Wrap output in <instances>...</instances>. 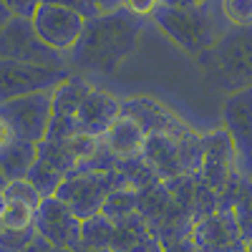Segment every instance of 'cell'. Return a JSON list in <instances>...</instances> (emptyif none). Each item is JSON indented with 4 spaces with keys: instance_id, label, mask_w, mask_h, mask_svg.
Returning a JSON list of instances; mask_svg holds the SVG:
<instances>
[{
    "instance_id": "6da1fadb",
    "label": "cell",
    "mask_w": 252,
    "mask_h": 252,
    "mask_svg": "<svg viewBox=\"0 0 252 252\" xmlns=\"http://www.w3.org/2000/svg\"><path fill=\"white\" fill-rule=\"evenodd\" d=\"M144 31V18L131 10L98 13L86 20L78 43L68 53V68L78 76H111Z\"/></svg>"
},
{
    "instance_id": "7a4b0ae2",
    "label": "cell",
    "mask_w": 252,
    "mask_h": 252,
    "mask_svg": "<svg viewBox=\"0 0 252 252\" xmlns=\"http://www.w3.org/2000/svg\"><path fill=\"white\" fill-rule=\"evenodd\" d=\"M152 20L161 33H166L174 40V46L197 56L215 48L217 40L232 28L222 15L220 0H207L204 5H194V8L159 5L152 13Z\"/></svg>"
},
{
    "instance_id": "3957f363",
    "label": "cell",
    "mask_w": 252,
    "mask_h": 252,
    "mask_svg": "<svg viewBox=\"0 0 252 252\" xmlns=\"http://www.w3.org/2000/svg\"><path fill=\"white\" fill-rule=\"evenodd\" d=\"M199 63L209 78L229 94L252 89V26L229 28L215 48L199 56Z\"/></svg>"
},
{
    "instance_id": "277c9868",
    "label": "cell",
    "mask_w": 252,
    "mask_h": 252,
    "mask_svg": "<svg viewBox=\"0 0 252 252\" xmlns=\"http://www.w3.org/2000/svg\"><path fill=\"white\" fill-rule=\"evenodd\" d=\"M0 58L23 61V63H40V66L68 68V56L51 48L38 35L31 18L10 15L0 26Z\"/></svg>"
},
{
    "instance_id": "5b68a950",
    "label": "cell",
    "mask_w": 252,
    "mask_h": 252,
    "mask_svg": "<svg viewBox=\"0 0 252 252\" xmlns=\"http://www.w3.org/2000/svg\"><path fill=\"white\" fill-rule=\"evenodd\" d=\"M119 187H126L121 174L116 169L111 172H73L63 179V184L58 187L56 197L61 202H66L81 220H89L98 212H103L109 194Z\"/></svg>"
},
{
    "instance_id": "8992f818",
    "label": "cell",
    "mask_w": 252,
    "mask_h": 252,
    "mask_svg": "<svg viewBox=\"0 0 252 252\" xmlns=\"http://www.w3.org/2000/svg\"><path fill=\"white\" fill-rule=\"evenodd\" d=\"M53 119V96L51 91L15 96L0 103V121L10 126L15 139L43 141L48 136V126Z\"/></svg>"
},
{
    "instance_id": "52a82bcc",
    "label": "cell",
    "mask_w": 252,
    "mask_h": 252,
    "mask_svg": "<svg viewBox=\"0 0 252 252\" xmlns=\"http://www.w3.org/2000/svg\"><path fill=\"white\" fill-rule=\"evenodd\" d=\"M71 73H73L71 68H53V66H40V63L0 58V96H3V101H8L26 94L53 91Z\"/></svg>"
},
{
    "instance_id": "ba28073f",
    "label": "cell",
    "mask_w": 252,
    "mask_h": 252,
    "mask_svg": "<svg viewBox=\"0 0 252 252\" xmlns=\"http://www.w3.org/2000/svg\"><path fill=\"white\" fill-rule=\"evenodd\" d=\"M35 232L46 237L53 247L78 250L83 237V220L58 197H46L35 215Z\"/></svg>"
},
{
    "instance_id": "9c48e42d",
    "label": "cell",
    "mask_w": 252,
    "mask_h": 252,
    "mask_svg": "<svg viewBox=\"0 0 252 252\" xmlns=\"http://www.w3.org/2000/svg\"><path fill=\"white\" fill-rule=\"evenodd\" d=\"M31 20H33L38 35L51 48L66 53V56L73 51L83 28H86V18L81 13L61 8V5H48V3H40V8L35 10V15Z\"/></svg>"
},
{
    "instance_id": "30bf717a",
    "label": "cell",
    "mask_w": 252,
    "mask_h": 252,
    "mask_svg": "<svg viewBox=\"0 0 252 252\" xmlns=\"http://www.w3.org/2000/svg\"><path fill=\"white\" fill-rule=\"evenodd\" d=\"M91 91V83L78 76V73H71L63 83H58V86L51 91L53 96V119H51V126H48V136L46 139H71L78 131V109L83 98L89 96Z\"/></svg>"
},
{
    "instance_id": "8fae6325",
    "label": "cell",
    "mask_w": 252,
    "mask_h": 252,
    "mask_svg": "<svg viewBox=\"0 0 252 252\" xmlns=\"http://www.w3.org/2000/svg\"><path fill=\"white\" fill-rule=\"evenodd\" d=\"M222 121L237 152L240 169H252V89L227 94L222 103Z\"/></svg>"
},
{
    "instance_id": "7c38bea8",
    "label": "cell",
    "mask_w": 252,
    "mask_h": 252,
    "mask_svg": "<svg viewBox=\"0 0 252 252\" xmlns=\"http://www.w3.org/2000/svg\"><path fill=\"white\" fill-rule=\"evenodd\" d=\"M192 240L199 252H245V240L229 209L192 222Z\"/></svg>"
},
{
    "instance_id": "4fadbf2b",
    "label": "cell",
    "mask_w": 252,
    "mask_h": 252,
    "mask_svg": "<svg viewBox=\"0 0 252 252\" xmlns=\"http://www.w3.org/2000/svg\"><path fill=\"white\" fill-rule=\"evenodd\" d=\"M237 166H240L237 152H235V144L229 139L227 129L204 134V164H202L199 177L209 189H215V192L222 194Z\"/></svg>"
},
{
    "instance_id": "5bb4252c",
    "label": "cell",
    "mask_w": 252,
    "mask_h": 252,
    "mask_svg": "<svg viewBox=\"0 0 252 252\" xmlns=\"http://www.w3.org/2000/svg\"><path fill=\"white\" fill-rule=\"evenodd\" d=\"M121 114L134 116L146 129V134H172L177 139L192 134V129L179 116H174L164 103H159L149 96H134V98L121 101Z\"/></svg>"
},
{
    "instance_id": "9a60e30c",
    "label": "cell",
    "mask_w": 252,
    "mask_h": 252,
    "mask_svg": "<svg viewBox=\"0 0 252 252\" xmlns=\"http://www.w3.org/2000/svg\"><path fill=\"white\" fill-rule=\"evenodd\" d=\"M121 114V101L114 98L111 94L91 89L89 96L83 98L81 109H78V131L81 134H91V136H103L109 131V126L119 119Z\"/></svg>"
},
{
    "instance_id": "2e32d148",
    "label": "cell",
    "mask_w": 252,
    "mask_h": 252,
    "mask_svg": "<svg viewBox=\"0 0 252 252\" xmlns=\"http://www.w3.org/2000/svg\"><path fill=\"white\" fill-rule=\"evenodd\" d=\"M220 209H229L240 227V235L247 242L252 237V177L240 166L229 177L224 192L220 194Z\"/></svg>"
},
{
    "instance_id": "e0dca14e",
    "label": "cell",
    "mask_w": 252,
    "mask_h": 252,
    "mask_svg": "<svg viewBox=\"0 0 252 252\" xmlns=\"http://www.w3.org/2000/svg\"><path fill=\"white\" fill-rule=\"evenodd\" d=\"M106 141V146L119 157V159H136L144 154L146 146V129L129 114H119V119L109 126V131L101 136Z\"/></svg>"
},
{
    "instance_id": "ac0fdd59",
    "label": "cell",
    "mask_w": 252,
    "mask_h": 252,
    "mask_svg": "<svg viewBox=\"0 0 252 252\" xmlns=\"http://www.w3.org/2000/svg\"><path fill=\"white\" fill-rule=\"evenodd\" d=\"M141 157L149 161V166L164 182L184 177L182 159H179V139L172 134H149Z\"/></svg>"
},
{
    "instance_id": "d6986e66",
    "label": "cell",
    "mask_w": 252,
    "mask_h": 252,
    "mask_svg": "<svg viewBox=\"0 0 252 252\" xmlns=\"http://www.w3.org/2000/svg\"><path fill=\"white\" fill-rule=\"evenodd\" d=\"M35 161H38L35 141L13 139L8 144H0V172H3V182L26 179Z\"/></svg>"
},
{
    "instance_id": "ffe728a7",
    "label": "cell",
    "mask_w": 252,
    "mask_h": 252,
    "mask_svg": "<svg viewBox=\"0 0 252 252\" xmlns=\"http://www.w3.org/2000/svg\"><path fill=\"white\" fill-rule=\"evenodd\" d=\"M38 159L51 164L63 177L73 174L81 164V157L76 154L71 139H63V141L61 139H43V141H38Z\"/></svg>"
},
{
    "instance_id": "44dd1931",
    "label": "cell",
    "mask_w": 252,
    "mask_h": 252,
    "mask_svg": "<svg viewBox=\"0 0 252 252\" xmlns=\"http://www.w3.org/2000/svg\"><path fill=\"white\" fill-rule=\"evenodd\" d=\"M114 235H116V222L109 220L103 212L83 220V237L81 245L83 247H98V250H111L114 245Z\"/></svg>"
},
{
    "instance_id": "7402d4cb",
    "label": "cell",
    "mask_w": 252,
    "mask_h": 252,
    "mask_svg": "<svg viewBox=\"0 0 252 252\" xmlns=\"http://www.w3.org/2000/svg\"><path fill=\"white\" fill-rule=\"evenodd\" d=\"M139 199H141V192L139 189H131V187H119L109 194L106 204H103V215L109 220L119 222L129 215H136L139 212Z\"/></svg>"
},
{
    "instance_id": "603a6c76",
    "label": "cell",
    "mask_w": 252,
    "mask_h": 252,
    "mask_svg": "<svg viewBox=\"0 0 252 252\" xmlns=\"http://www.w3.org/2000/svg\"><path fill=\"white\" fill-rule=\"evenodd\" d=\"M0 197L3 202H23V204H31V207H40L46 197L38 192V187L26 177V179H13V182H5L3 189H0Z\"/></svg>"
},
{
    "instance_id": "cb8c5ba5",
    "label": "cell",
    "mask_w": 252,
    "mask_h": 252,
    "mask_svg": "<svg viewBox=\"0 0 252 252\" xmlns=\"http://www.w3.org/2000/svg\"><path fill=\"white\" fill-rule=\"evenodd\" d=\"M38 209L23 202H3V212H0V227L10 229H28L35 227Z\"/></svg>"
},
{
    "instance_id": "d4e9b609",
    "label": "cell",
    "mask_w": 252,
    "mask_h": 252,
    "mask_svg": "<svg viewBox=\"0 0 252 252\" xmlns=\"http://www.w3.org/2000/svg\"><path fill=\"white\" fill-rule=\"evenodd\" d=\"M28 179L38 187V192L43 194V197H56V192H58V187L63 184V177L58 169H53L51 164H46V161H35L33 164V169L28 172Z\"/></svg>"
},
{
    "instance_id": "484cf974",
    "label": "cell",
    "mask_w": 252,
    "mask_h": 252,
    "mask_svg": "<svg viewBox=\"0 0 252 252\" xmlns=\"http://www.w3.org/2000/svg\"><path fill=\"white\" fill-rule=\"evenodd\" d=\"M220 8L232 28L252 26V0H220Z\"/></svg>"
},
{
    "instance_id": "4316f807",
    "label": "cell",
    "mask_w": 252,
    "mask_h": 252,
    "mask_svg": "<svg viewBox=\"0 0 252 252\" xmlns=\"http://www.w3.org/2000/svg\"><path fill=\"white\" fill-rule=\"evenodd\" d=\"M35 235H38L35 227H28V229L0 227V252H20Z\"/></svg>"
},
{
    "instance_id": "83f0119b",
    "label": "cell",
    "mask_w": 252,
    "mask_h": 252,
    "mask_svg": "<svg viewBox=\"0 0 252 252\" xmlns=\"http://www.w3.org/2000/svg\"><path fill=\"white\" fill-rule=\"evenodd\" d=\"M43 0H3V20H8L10 15H20V18H33L35 10L40 8Z\"/></svg>"
},
{
    "instance_id": "f1b7e54d",
    "label": "cell",
    "mask_w": 252,
    "mask_h": 252,
    "mask_svg": "<svg viewBox=\"0 0 252 252\" xmlns=\"http://www.w3.org/2000/svg\"><path fill=\"white\" fill-rule=\"evenodd\" d=\"M43 3H48V5H61V8H68V10H76V13H81L83 18H96L101 10H98V5H96V0H43Z\"/></svg>"
},
{
    "instance_id": "f546056e",
    "label": "cell",
    "mask_w": 252,
    "mask_h": 252,
    "mask_svg": "<svg viewBox=\"0 0 252 252\" xmlns=\"http://www.w3.org/2000/svg\"><path fill=\"white\" fill-rule=\"evenodd\" d=\"M124 8L131 10L134 15L152 18V13L159 8V0H124Z\"/></svg>"
},
{
    "instance_id": "4dcf8cb0",
    "label": "cell",
    "mask_w": 252,
    "mask_h": 252,
    "mask_svg": "<svg viewBox=\"0 0 252 252\" xmlns=\"http://www.w3.org/2000/svg\"><path fill=\"white\" fill-rule=\"evenodd\" d=\"M164 252H199V247L194 245L192 235H189V237H182V240H174L169 245H164Z\"/></svg>"
},
{
    "instance_id": "1f68e13d",
    "label": "cell",
    "mask_w": 252,
    "mask_h": 252,
    "mask_svg": "<svg viewBox=\"0 0 252 252\" xmlns=\"http://www.w3.org/2000/svg\"><path fill=\"white\" fill-rule=\"evenodd\" d=\"M53 250V245L46 240V237H40V235H35L23 250H20V252H51Z\"/></svg>"
},
{
    "instance_id": "d6a6232c",
    "label": "cell",
    "mask_w": 252,
    "mask_h": 252,
    "mask_svg": "<svg viewBox=\"0 0 252 252\" xmlns=\"http://www.w3.org/2000/svg\"><path fill=\"white\" fill-rule=\"evenodd\" d=\"M204 3L207 0H159V5H169V8H194Z\"/></svg>"
},
{
    "instance_id": "836d02e7",
    "label": "cell",
    "mask_w": 252,
    "mask_h": 252,
    "mask_svg": "<svg viewBox=\"0 0 252 252\" xmlns=\"http://www.w3.org/2000/svg\"><path fill=\"white\" fill-rule=\"evenodd\" d=\"M96 5L101 13H111V10H121L124 8V0H96Z\"/></svg>"
},
{
    "instance_id": "e575fe53",
    "label": "cell",
    "mask_w": 252,
    "mask_h": 252,
    "mask_svg": "<svg viewBox=\"0 0 252 252\" xmlns=\"http://www.w3.org/2000/svg\"><path fill=\"white\" fill-rule=\"evenodd\" d=\"M51 252H76V250H71V247H53Z\"/></svg>"
},
{
    "instance_id": "d590c367",
    "label": "cell",
    "mask_w": 252,
    "mask_h": 252,
    "mask_svg": "<svg viewBox=\"0 0 252 252\" xmlns=\"http://www.w3.org/2000/svg\"><path fill=\"white\" fill-rule=\"evenodd\" d=\"M245 252H252V237H250V240L245 242Z\"/></svg>"
}]
</instances>
